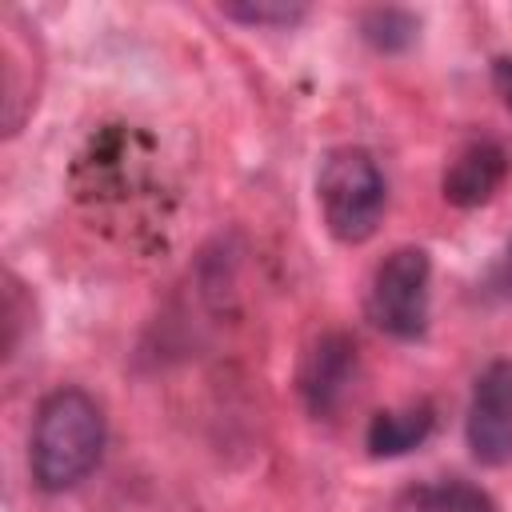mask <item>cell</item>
<instances>
[{"label": "cell", "mask_w": 512, "mask_h": 512, "mask_svg": "<svg viewBox=\"0 0 512 512\" xmlns=\"http://www.w3.org/2000/svg\"><path fill=\"white\" fill-rule=\"evenodd\" d=\"M104 436H108L104 412L84 388L76 384L52 388L40 400L32 424V480L44 492L76 488L100 464Z\"/></svg>", "instance_id": "obj_1"}, {"label": "cell", "mask_w": 512, "mask_h": 512, "mask_svg": "<svg viewBox=\"0 0 512 512\" xmlns=\"http://www.w3.org/2000/svg\"><path fill=\"white\" fill-rule=\"evenodd\" d=\"M316 196L324 212V228L340 244H364L376 236L384 208H388V184L380 164L368 148H332L316 176Z\"/></svg>", "instance_id": "obj_2"}, {"label": "cell", "mask_w": 512, "mask_h": 512, "mask_svg": "<svg viewBox=\"0 0 512 512\" xmlns=\"http://www.w3.org/2000/svg\"><path fill=\"white\" fill-rule=\"evenodd\" d=\"M428 280L432 260L424 248H392L372 272L368 320L396 340H420L428 332Z\"/></svg>", "instance_id": "obj_3"}, {"label": "cell", "mask_w": 512, "mask_h": 512, "mask_svg": "<svg viewBox=\"0 0 512 512\" xmlns=\"http://www.w3.org/2000/svg\"><path fill=\"white\" fill-rule=\"evenodd\" d=\"M464 436L476 464L500 468L512 460V360H492L476 376Z\"/></svg>", "instance_id": "obj_4"}, {"label": "cell", "mask_w": 512, "mask_h": 512, "mask_svg": "<svg viewBox=\"0 0 512 512\" xmlns=\"http://www.w3.org/2000/svg\"><path fill=\"white\" fill-rule=\"evenodd\" d=\"M352 372H356L352 336L348 332H324L300 364V396H304L308 412L312 416H332L348 396Z\"/></svg>", "instance_id": "obj_5"}, {"label": "cell", "mask_w": 512, "mask_h": 512, "mask_svg": "<svg viewBox=\"0 0 512 512\" xmlns=\"http://www.w3.org/2000/svg\"><path fill=\"white\" fill-rule=\"evenodd\" d=\"M504 176H508V152L496 140H476L448 164L440 192L452 208H480L496 196Z\"/></svg>", "instance_id": "obj_6"}, {"label": "cell", "mask_w": 512, "mask_h": 512, "mask_svg": "<svg viewBox=\"0 0 512 512\" xmlns=\"http://www.w3.org/2000/svg\"><path fill=\"white\" fill-rule=\"evenodd\" d=\"M432 424H436V412L424 400L408 404V408H388V412H376L368 420L364 444L376 460H396V456H408L412 448H420L428 440Z\"/></svg>", "instance_id": "obj_7"}, {"label": "cell", "mask_w": 512, "mask_h": 512, "mask_svg": "<svg viewBox=\"0 0 512 512\" xmlns=\"http://www.w3.org/2000/svg\"><path fill=\"white\" fill-rule=\"evenodd\" d=\"M360 36L376 52H404L420 36V20L408 8H368L360 16Z\"/></svg>", "instance_id": "obj_8"}, {"label": "cell", "mask_w": 512, "mask_h": 512, "mask_svg": "<svg viewBox=\"0 0 512 512\" xmlns=\"http://www.w3.org/2000/svg\"><path fill=\"white\" fill-rule=\"evenodd\" d=\"M220 16L228 20H240V24H252V28H288V24H300L308 16L304 4H288V0H248V4H220Z\"/></svg>", "instance_id": "obj_9"}, {"label": "cell", "mask_w": 512, "mask_h": 512, "mask_svg": "<svg viewBox=\"0 0 512 512\" xmlns=\"http://www.w3.org/2000/svg\"><path fill=\"white\" fill-rule=\"evenodd\" d=\"M432 496H436V512H496V500L480 484H468L460 476L432 484Z\"/></svg>", "instance_id": "obj_10"}, {"label": "cell", "mask_w": 512, "mask_h": 512, "mask_svg": "<svg viewBox=\"0 0 512 512\" xmlns=\"http://www.w3.org/2000/svg\"><path fill=\"white\" fill-rule=\"evenodd\" d=\"M480 288H484L488 300H512V240L504 244V252L496 256V264L488 268Z\"/></svg>", "instance_id": "obj_11"}, {"label": "cell", "mask_w": 512, "mask_h": 512, "mask_svg": "<svg viewBox=\"0 0 512 512\" xmlns=\"http://www.w3.org/2000/svg\"><path fill=\"white\" fill-rule=\"evenodd\" d=\"M392 512H436L432 484H408V488L392 500Z\"/></svg>", "instance_id": "obj_12"}, {"label": "cell", "mask_w": 512, "mask_h": 512, "mask_svg": "<svg viewBox=\"0 0 512 512\" xmlns=\"http://www.w3.org/2000/svg\"><path fill=\"white\" fill-rule=\"evenodd\" d=\"M492 84H496V92L504 96V104L512 112V56H496L492 60Z\"/></svg>", "instance_id": "obj_13"}]
</instances>
